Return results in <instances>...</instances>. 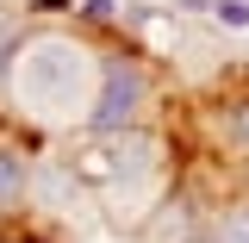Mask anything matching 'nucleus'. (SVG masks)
<instances>
[{
    "mask_svg": "<svg viewBox=\"0 0 249 243\" xmlns=\"http://www.w3.org/2000/svg\"><path fill=\"white\" fill-rule=\"evenodd\" d=\"M31 181H37V144L0 137V231L31 218Z\"/></svg>",
    "mask_w": 249,
    "mask_h": 243,
    "instance_id": "20e7f679",
    "label": "nucleus"
},
{
    "mask_svg": "<svg viewBox=\"0 0 249 243\" xmlns=\"http://www.w3.org/2000/svg\"><path fill=\"white\" fill-rule=\"evenodd\" d=\"M0 243H37V237H19V231H0Z\"/></svg>",
    "mask_w": 249,
    "mask_h": 243,
    "instance_id": "9d476101",
    "label": "nucleus"
},
{
    "mask_svg": "<svg viewBox=\"0 0 249 243\" xmlns=\"http://www.w3.org/2000/svg\"><path fill=\"white\" fill-rule=\"evenodd\" d=\"M168 69L156 62L143 44H112L106 50V75H100V100H93L88 137H124V131H156L168 125Z\"/></svg>",
    "mask_w": 249,
    "mask_h": 243,
    "instance_id": "f03ea898",
    "label": "nucleus"
},
{
    "mask_svg": "<svg viewBox=\"0 0 249 243\" xmlns=\"http://www.w3.org/2000/svg\"><path fill=\"white\" fill-rule=\"evenodd\" d=\"M25 25H31V13H25V6H0V75H6V62H13V50H19Z\"/></svg>",
    "mask_w": 249,
    "mask_h": 243,
    "instance_id": "423d86ee",
    "label": "nucleus"
},
{
    "mask_svg": "<svg viewBox=\"0 0 249 243\" xmlns=\"http://www.w3.org/2000/svg\"><path fill=\"white\" fill-rule=\"evenodd\" d=\"M106 50L93 31L75 19H31L19 50L0 75V112L13 119V131H25L31 144L50 137H88L93 100H100V75H106Z\"/></svg>",
    "mask_w": 249,
    "mask_h": 243,
    "instance_id": "f257e3e1",
    "label": "nucleus"
},
{
    "mask_svg": "<svg viewBox=\"0 0 249 243\" xmlns=\"http://www.w3.org/2000/svg\"><path fill=\"white\" fill-rule=\"evenodd\" d=\"M168 6H175V19H206L212 13V0H168Z\"/></svg>",
    "mask_w": 249,
    "mask_h": 243,
    "instance_id": "1a4fd4ad",
    "label": "nucleus"
},
{
    "mask_svg": "<svg viewBox=\"0 0 249 243\" xmlns=\"http://www.w3.org/2000/svg\"><path fill=\"white\" fill-rule=\"evenodd\" d=\"M218 31H249V0H212V13H206Z\"/></svg>",
    "mask_w": 249,
    "mask_h": 243,
    "instance_id": "0eeeda50",
    "label": "nucleus"
},
{
    "mask_svg": "<svg viewBox=\"0 0 249 243\" xmlns=\"http://www.w3.org/2000/svg\"><path fill=\"white\" fill-rule=\"evenodd\" d=\"M25 13L50 25V19H75V0H25Z\"/></svg>",
    "mask_w": 249,
    "mask_h": 243,
    "instance_id": "6e6552de",
    "label": "nucleus"
},
{
    "mask_svg": "<svg viewBox=\"0 0 249 243\" xmlns=\"http://www.w3.org/2000/svg\"><path fill=\"white\" fill-rule=\"evenodd\" d=\"M206 243H249V187L212 200V212H206Z\"/></svg>",
    "mask_w": 249,
    "mask_h": 243,
    "instance_id": "39448f33",
    "label": "nucleus"
},
{
    "mask_svg": "<svg viewBox=\"0 0 249 243\" xmlns=\"http://www.w3.org/2000/svg\"><path fill=\"white\" fill-rule=\"evenodd\" d=\"M193 131H199V156H212L218 168H231L249 187V75L224 81L212 100H199Z\"/></svg>",
    "mask_w": 249,
    "mask_h": 243,
    "instance_id": "7ed1b4c3",
    "label": "nucleus"
}]
</instances>
